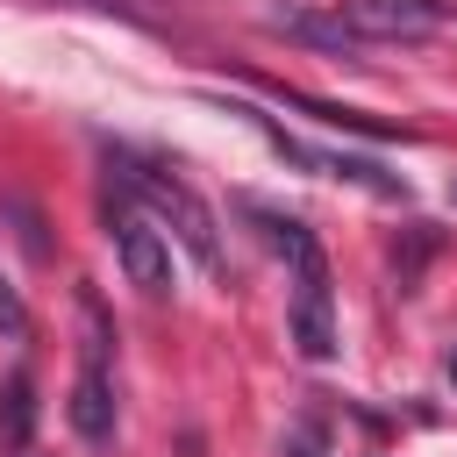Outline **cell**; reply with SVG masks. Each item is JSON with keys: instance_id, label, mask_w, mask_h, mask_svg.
Returning <instances> with one entry per match:
<instances>
[{"instance_id": "1", "label": "cell", "mask_w": 457, "mask_h": 457, "mask_svg": "<svg viewBox=\"0 0 457 457\" xmlns=\"http://www.w3.org/2000/svg\"><path fill=\"white\" fill-rule=\"evenodd\" d=\"M107 171L121 179V193H136L150 207V221L200 264V271H221V228H214V207L171 171V164H150L136 150H107Z\"/></svg>"}, {"instance_id": "2", "label": "cell", "mask_w": 457, "mask_h": 457, "mask_svg": "<svg viewBox=\"0 0 457 457\" xmlns=\"http://www.w3.org/2000/svg\"><path fill=\"white\" fill-rule=\"evenodd\" d=\"M79 321H86V343H79V378H71V400H64V421L79 428V443H114V371H107V350H114V321L100 307L93 286H79Z\"/></svg>"}, {"instance_id": "3", "label": "cell", "mask_w": 457, "mask_h": 457, "mask_svg": "<svg viewBox=\"0 0 457 457\" xmlns=\"http://www.w3.org/2000/svg\"><path fill=\"white\" fill-rule=\"evenodd\" d=\"M293 271V307H286V328H293V350L307 364H328L336 357V293H328V257H300L286 264Z\"/></svg>"}, {"instance_id": "4", "label": "cell", "mask_w": 457, "mask_h": 457, "mask_svg": "<svg viewBox=\"0 0 457 457\" xmlns=\"http://www.w3.org/2000/svg\"><path fill=\"white\" fill-rule=\"evenodd\" d=\"M107 221H114L107 236H114V257H121L129 286L150 293V300H164V293H171V236H164L150 214H136V207H114Z\"/></svg>"}, {"instance_id": "5", "label": "cell", "mask_w": 457, "mask_h": 457, "mask_svg": "<svg viewBox=\"0 0 457 457\" xmlns=\"http://www.w3.org/2000/svg\"><path fill=\"white\" fill-rule=\"evenodd\" d=\"M364 43H428L450 21V0H336Z\"/></svg>"}, {"instance_id": "6", "label": "cell", "mask_w": 457, "mask_h": 457, "mask_svg": "<svg viewBox=\"0 0 457 457\" xmlns=\"http://www.w3.org/2000/svg\"><path fill=\"white\" fill-rule=\"evenodd\" d=\"M264 29H271V36H286V43H307V50H336V57L371 50V43L343 21V7H336V0H328V7H314V0H278V7H264Z\"/></svg>"}, {"instance_id": "7", "label": "cell", "mask_w": 457, "mask_h": 457, "mask_svg": "<svg viewBox=\"0 0 457 457\" xmlns=\"http://www.w3.org/2000/svg\"><path fill=\"white\" fill-rule=\"evenodd\" d=\"M271 100H286V107H300L307 121H321V129H357V136H400L393 121H378V114H364V107H336V100H314V93H286V86H264Z\"/></svg>"}, {"instance_id": "8", "label": "cell", "mask_w": 457, "mask_h": 457, "mask_svg": "<svg viewBox=\"0 0 457 457\" xmlns=\"http://www.w3.org/2000/svg\"><path fill=\"white\" fill-rule=\"evenodd\" d=\"M29 436H36V378H29V364H14L0 378V443L29 450Z\"/></svg>"}, {"instance_id": "9", "label": "cell", "mask_w": 457, "mask_h": 457, "mask_svg": "<svg viewBox=\"0 0 457 457\" xmlns=\"http://www.w3.org/2000/svg\"><path fill=\"white\" fill-rule=\"evenodd\" d=\"M257 221H264V243H271L286 264H300V257H314V250H321V243H314V228H307V221H293V214H257Z\"/></svg>"}, {"instance_id": "10", "label": "cell", "mask_w": 457, "mask_h": 457, "mask_svg": "<svg viewBox=\"0 0 457 457\" xmlns=\"http://www.w3.org/2000/svg\"><path fill=\"white\" fill-rule=\"evenodd\" d=\"M0 214L14 221V236H21V250H29V257H50V236H43V214H36L29 200H14V193H0Z\"/></svg>"}, {"instance_id": "11", "label": "cell", "mask_w": 457, "mask_h": 457, "mask_svg": "<svg viewBox=\"0 0 457 457\" xmlns=\"http://www.w3.org/2000/svg\"><path fill=\"white\" fill-rule=\"evenodd\" d=\"M0 336L7 343H21L29 336V307H21V293H14V278L0 271Z\"/></svg>"}, {"instance_id": "12", "label": "cell", "mask_w": 457, "mask_h": 457, "mask_svg": "<svg viewBox=\"0 0 457 457\" xmlns=\"http://www.w3.org/2000/svg\"><path fill=\"white\" fill-rule=\"evenodd\" d=\"M71 7H107V14H129V21H150L143 0H71Z\"/></svg>"}, {"instance_id": "13", "label": "cell", "mask_w": 457, "mask_h": 457, "mask_svg": "<svg viewBox=\"0 0 457 457\" xmlns=\"http://www.w3.org/2000/svg\"><path fill=\"white\" fill-rule=\"evenodd\" d=\"M278 457H321V450H314V436H307V428H293V436L278 443Z\"/></svg>"}, {"instance_id": "14", "label": "cell", "mask_w": 457, "mask_h": 457, "mask_svg": "<svg viewBox=\"0 0 457 457\" xmlns=\"http://www.w3.org/2000/svg\"><path fill=\"white\" fill-rule=\"evenodd\" d=\"M450 378H457V350H450Z\"/></svg>"}, {"instance_id": "15", "label": "cell", "mask_w": 457, "mask_h": 457, "mask_svg": "<svg viewBox=\"0 0 457 457\" xmlns=\"http://www.w3.org/2000/svg\"><path fill=\"white\" fill-rule=\"evenodd\" d=\"M450 207H457V179H450Z\"/></svg>"}]
</instances>
